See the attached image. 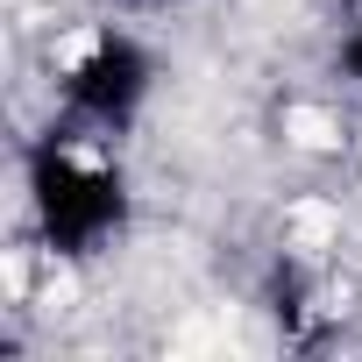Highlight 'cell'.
<instances>
[{
  "instance_id": "277c9868",
  "label": "cell",
  "mask_w": 362,
  "mask_h": 362,
  "mask_svg": "<svg viewBox=\"0 0 362 362\" xmlns=\"http://www.w3.org/2000/svg\"><path fill=\"white\" fill-rule=\"evenodd\" d=\"M135 8H185V0H135Z\"/></svg>"
},
{
  "instance_id": "7a4b0ae2",
  "label": "cell",
  "mask_w": 362,
  "mask_h": 362,
  "mask_svg": "<svg viewBox=\"0 0 362 362\" xmlns=\"http://www.w3.org/2000/svg\"><path fill=\"white\" fill-rule=\"evenodd\" d=\"M156 86V57L128 36V29H93L64 64H57V100H64V121L71 128H93V135H121L142 100Z\"/></svg>"
},
{
  "instance_id": "3957f363",
  "label": "cell",
  "mask_w": 362,
  "mask_h": 362,
  "mask_svg": "<svg viewBox=\"0 0 362 362\" xmlns=\"http://www.w3.org/2000/svg\"><path fill=\"white\" fill-rule=\"evenodd\" d=\"M341 71H348V86H362V22L341 36Z\"/></svg>"
},
{
  "instance_id": "6da1fadb",
  "label": "cell",
  "mask_w": 362,
  "mask_h": 362,
  "mask_svg": "<svg viewBox=\"0 0 362 362\" xmlns=\"http://www.w3.org/2000/svg\"><path fill=\"white\" fill-rule=\"evenodd\" d=\"M29 214H36V235L50 242V256H64V263H86V256L121 242L128 177H121L107 135L71 128V121L36 135V149H29Z\"/></svg>"
}]
</instances>
